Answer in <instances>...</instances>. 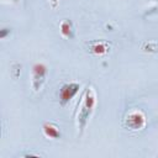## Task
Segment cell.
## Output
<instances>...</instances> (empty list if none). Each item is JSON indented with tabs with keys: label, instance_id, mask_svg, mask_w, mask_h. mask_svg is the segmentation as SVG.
Here are the masks:
<instances>
[{
	"label": "cell",
	"instance_id": "7",
	"mask_svg": "<svg viewBox=\"0 0 158 158\" xmlns=\"http://www.w3.org/2000/svg\"><path fill=\"white\" fill-rule=\"evenodd\" d=\"M60 32L64 37H68V38L73 36V27H72V23L68 20H65L60 23Z\"/></svg>",
	"mask_w": 158,
	"mask_h": 158
},
{
	"label": "cell",
	"instance_id": "6",
	"mask_svg": "<svg viewBox=\"0 0 158 158\" xmlns=\"http://www.w3.org/2000/svg\"><path fill=\"white\" fill-rule=\"evenodd\" d=\"M90 51L94 53V54H98V56H101L104 53L107 52V46L104 43V42H94L90 47Z\"/></svg>",
	"mask_w": 158,
	"mask_h": 158
},
{
	"label": "cell",
	"instance_id": "3",
	"mask_svg": "<svg viewBox=\"0 0 158 158\" xmlns=\"http://www.w3.org/2000/svg\"><path fill=\"white\" fill-rule=\"evenodd\" d=\"M47 75V67L43 63H36L32 67V85L36 91L41 89V85L43 84Z\"/></svg>",
	"mask_w": 158,
	"mask_h": 158
},
{
	"label": "cell",
	"instance_id": "1",
	"mask_svg": "<svg viewBox=\"0 0 158 158\" xmlns=\"http://www.w3.org/2000/svg\"><path fill=\"white\" fill-rule=\"evenodd\" d=\"M96 102V98H95V93L93 90V88H88V90L85 91V95L83 98V102H81V109L79 110L78 114V122H79V127L83 131Z\"/></svg>",
	"mask_w": 158,
	"mask_h": 158
},
{
	"label": "cell",
	"instance_id": "9",
	"mask_svg": "<svg viewBox=\"0 0 158 158\" xmlns=\"http://www.w3.org/2000/svg\"><path fill=\"white\" fill-rule=\"evenodd\" d=\"M52 1V4H53V6H56L57 5V0H51Z\"/></svg>",
	"mask_w": 158,
	"mask_h": 158
},
{
	"label": "cell",
	"instance_id": "8",
	"mask_svg": "<svg viewBox=\"0 0 158 158\" xmlns=\"http://www.w3.org/2000/svg\"><path fill=\"white\" fill-rule=\"evenodd\" d=\"M7 33H10V30H9V28H2L1 32H0V37H1V38H5V36H6Z\"/></svg>",
	"mask_w": 158,
	"mask_h": 158
},
{
	"label": "cell",
	"instance_id": "5",
	"mask_svg": "<svg viewBox=\"0 0 158 158\" xmlns=\"http://www.w3.org/2000/svg\"><path fill=\"white\" fill-rule=\"evenodd\" d=\"M42 130H43L44 136L48 137V138H53V139H54V138H59V137H60L59 130H58L54 125H52V123H48V122L43 123Z\"/></svg>",
	"mask_w": 158,
	"mask_h": 158
},
{
	"label": "cell",
	"instance_id": "2",
	"mask_svg": "<svg viewBox=\"0 0 158 158\" xmlns=\"http://www.w3.org/2000/svg\"><path fill=\"white\" fill-rule=\"evenodd\" d=\"M144 125H146V117L138 110L131 111L125 118V126L131 130H141L144 127Z\"/></svg>",
	"mask_w": 158,
	"mask_h": 158
},
{
	"label": "cell",
	"instance_id": "4",
	"mask_svg": "<svg viewBox=\"0 0 158 158\" xmlns=\"http://www.w3.org/2000/svg\"><path fill=\"white\" fill-rule=\"evenodd\" d=\"M80 89V85L78 83H69V84H64L62 88H60V91H59V100H60V105L64 106L68 101H70L75 94L79 91Z\"/></svg>",
	"mask_w": 158,
	"mask_h": 158
}]
</instances>
